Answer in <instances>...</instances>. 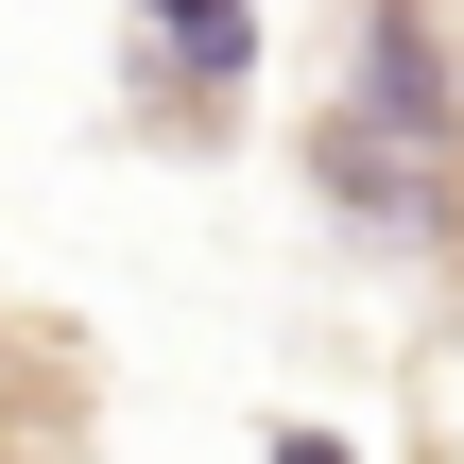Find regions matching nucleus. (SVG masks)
Segmentation results:
<instances>
[{
    "instance_id": "nucleus-1",
    "label": "nucleus",
    "mask_w": 464,
    "mask_h": 464,
    "mask_svg": "<svg viewBox=\"0 0 464 464\" xmlns=\"http://www.w3.org/2000/svg\"><path fill=\"white\" fill-rule=\"evenodd\" d=\"M172 34H189V69H241V0H155Z\"/></svg>"
}]
</instances>
